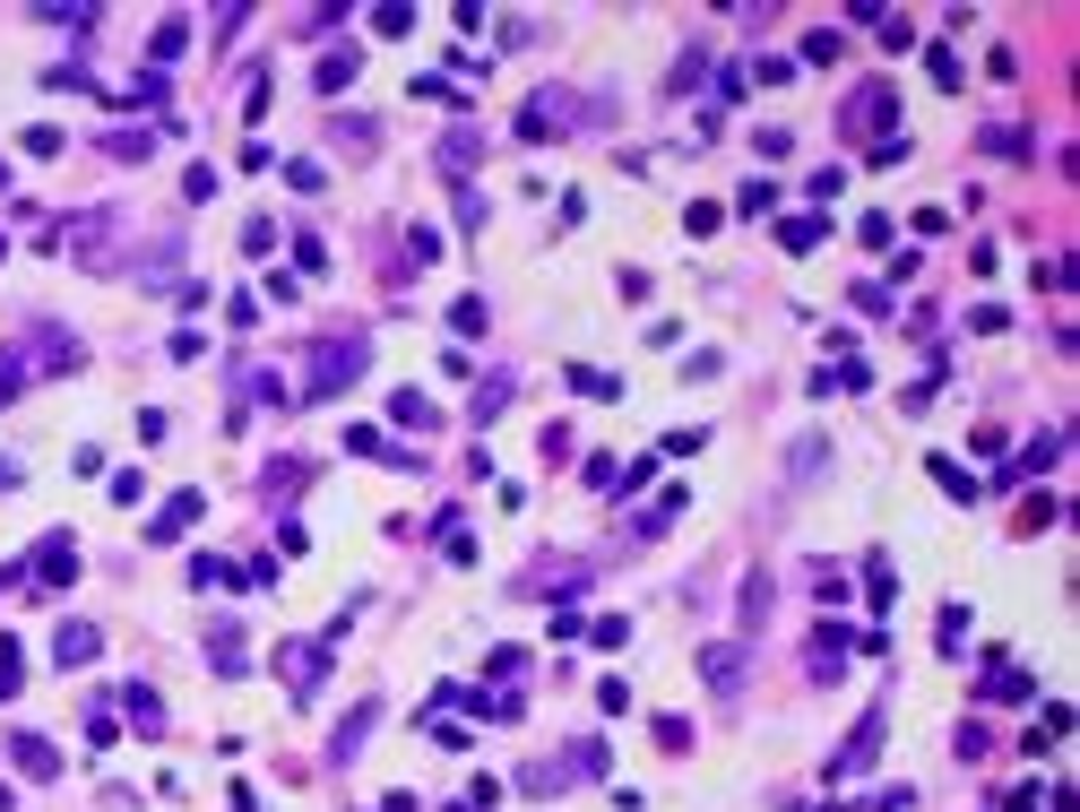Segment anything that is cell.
I'll list each match as a JSON object with an SVG mask.
<instances>
[{"mask_svg":"<svg viewBox=\"0 0 1080 812\" xmlns=\"http://www.w3.org/2000/svg\"><path fill=\"white\" fill-rule=\"evenodd\" d=\"M363 363H372V338H363V329H347V338H329V347L312 354V380H303V407H320V398H338V389L355 380Z\"/></svg>","mask_w":1080,"mask_h":812,"instance_id":"1","label":"cell"},{"mask_svg":"<svg viewBox=\"0 0 1080 812\" xmlns=\"http://www.w3.org/2000/svg\"><path fill=\"white\" fill-rule=\"evenodd\" d=\"M277 675L294 700H320V675H329V640H286L277 649Z\"/></svg>","mask_w":1080,"mask_h":812,"instance_id":"2","label":"cell"},{"mask_svg":"<svg viewBox=\"0 0 1080 812\" xmlns=\"http://www.w3.org/2000/svg\"><path fill=\"white\" fill-rule=\"evenodd\" d=\"M1055 459H1064V433H1037V441H1029V450H1020L1011 466H994V493H1011V484H1037V475H1046Z\"/></svg>","mask_w":1080,"mask_h":812,"instance_id":"3","label":"cell"},{"mask_svg":"<svg viewBox=\"0 0 1080 812\" xmlns=\"http://www.w3.org/2000/svg\"><path fill=\"white\" fill-rule=\"evenodd\" d=\"M890 121H899V96H890V87H855V96H847V138H864V130L890 138Z\"/></svg>","mask_w":1080,"mask_h":812,"instance_id":"4","label":"cell"},{"mask_svg":"<svg viewBox=\"0 0 1080 812\" xmlns=\"http://www.w3.org/2000/svg\"><path fill=\"white\" fill-rule=\"evenodd\" d=\"M347 450H355V459H380V466H398V475H424V459H415V450H398V441H389L380 424H347Z\"/></svg>","mask_w":1080,"mask_h":812,"instance_id":"5","label":"cell"},{"mask_svg":"<svg viewBox=\"0 0 1080 812\" xmlns=\"http://www.w3.org/2000/svg\"><path fill=\"white\" fill-rule=\"evenodd\" d=\"M571 96H562V87H545V96H527V105H519V121H510V130H519V138H554V130H571Z\"/></svg>","mask_w":1080,"mask_h":812,"instance_id":"6","label":"cell"},{"mask_svg":"<svg viewBox=\"0 0 1080 812\" xmlns=\"http://www.w3.org/2000/svg\"><path fill=\"white\" fill-rule=\"evenodd\" d=\"M199 510H208L199 493H173V501L147 519V536H156V545H182V528H199Z\"/></svg>","mask_w":1080,"mask_h":812,"instance_id":"7","label":"cell"},{"mask_svg":"<svg viewBox=\"0 0 1080 812\" xmlns=\"http://www.w3.org/2000/svg\"><path fill=\"white\" fill-rule=\"evenodd\" d=\"M873 761H882V708H873V717L847 735V752L830 761V769H839V778H855V769H873Z\"/></svg>","mask_w":1080,"mask_h":812,"instance_id":"8","label":"cell"},{"mask_svg":"<svg viewBox=\"0 0 1080 812\" xmlns=\"http://www.w3.org/2000/svg\"><path fill=\"white\" fill-rule=\"evenodd\" d=\"M701 683L718 700H735L743 692V649H701Z\"/></svg>","mask_w":1080,"mask_h":812,"instance_id":"9","label":"cell"},{"mask_svg":"<svg viewBox=\"0 0 1080 812\" xmlns=\"http://www.w3.org/2000/svg\"><path fill=\"white\" fill-rule=\"evenodd\" d=\"M9 761H17V778H61V752L44 735H9Z\"/></svg>","mask_w":1080,"mask_h":812,"instance_id":"10","label":"cell"},{"mask_svg":"<svg viewBox=\"0 0 1080 812\" xmlns=\"http://www.w3.org/2000/svg\"><path fill=\"white\" fill-rule=\"evenodd\" d=\"M355 70H363V52H355V44H329V52L312 61V87H320V96H338V87H347Z\"/></svg>","mask_w":1080,"mask_h":812,"instance_id":"11","label":"cell"},{"mask_svg":"<svg viewBox=\"0 0 1080 812\" xmlns=\"http://www.w3.org/2000/svg\"><path fill=\"white\" fill-rule=\"evenodd\" d=\"M35 580H44V587H70V580H78V554H70V536H44V545H35Z\"/></svg>","mask_w":1080,"mask_h":812,"instance_id":"12","label":"cell"},{"mask_svg":"<svg viewBox=\"0 0 1080 812\" xmlns=\"http://www.w3.org/2000/svg\"><path fill=\"white\" fill-rule=\"evenodd\" d=\"M372 726H380V700H363V708H347V726H338V743H329V761H338V769H347V761L363 752V735H372Z\"/></svg>","mask_w":1080,"mask_h":812,"instance_id":"13","label":"cell"},{"mask_svg":"<svg viewBox=\"0 0 1080 812\" xmlns=\"http://www.w3.org/2000/svg\"><path fill=\"white\" fill-rule=\"evenodd\" d=\"M976 700H1037V675H1020V666H985Z\"/></svg>","mask_w":1080,"mask_h":812,"instance_id":"14","label":"cell"},{"mask_svg":"<svg viewBox=\"0 0 1080 812\" xmlns=\"http://www.w3.org/2000/svg\"><path fill=\"white\" fill-rule=\"evenodd\" d=\"M96 649H105V640H96V622H61V631H52V657H61V666H87Z\"/></svg>","mask_w":1080,"mask_h":812,"instance_id":"15","label":"cell"},{"mask_svg":"<svg viewBox=\"0 0 1080 812\" xmlns=\"http://www.w3.org/2000/svg\"><path fill=\"white\" fill-rule=\"evenodd\" d=\"M121 708H130V726H138V735H165V700L147 692V683H121Z\"/></svg>","mask_w":1080,"mask_h":812,"instance_id":"16","label":"cell"},{"mask_svg":"<svg viewBox=\"0 0 1080 812\" xmlns=\"http://www.w3.org/2000/svg\"><path fill=\"white\" fill-rule=\"evenodd\" d=\"M389 415H398L406 433H433V415H441V407H433L424 389H389Z\"/></svg>","mask_w":1080,"mask_h":812,"instance_id":"17","label":"cell"},{"mask_svg":"<svg viewBox=\"0 0 1080 812\" xmlns=\"http://www.w3.org/2000/svg\"><path fill=\"white\" fill-rule=\"evenodd\" d=\"M605 769H614V752H605L597 735H588V743H571V761H562V778H605Z\"/></svg>","mask_w":1080,"mask_h":812,"instance_id":"18","label":"cell"},{"mask_svg":"<svg viewBox=\"0 0 1080 812\" xmlns=\"http://www.w3.org/2000/svg\"><path fill=\"white\" fill-rule=\"evenodd\" d=\"M182 52H191V26H182V17H165V26H156V44H147V61L165 70V61H182Z\"/></svg>","mask_w":1080,"mask_h":812,"instance_id":"19","label":"cell"},{"mask_svg":"<svg viewBox=\"0 0 1080 812\" xmlns=\"http://www.w3.org/2000/svg\"><path fill=\"white\" fill-rule=\"evenodd\" d=\"M769 622V571H743V631Z\"/></svg>","mask_w":1080,"mask_h":812,"instance_id":"20","label":"cell"},{"mask_svg":"<svg viewBox=\"0 0 1080 812\" xmlns=\"http://www.w3.org/2000/svg\"><path fill=\"white\" fill-rule=\"evenodd\" d=\"M208 657H217V675H242V631H234V622L208 631Z\"/></svg>","mask_w":1080,"mask_h":812,"instance_id":"21","label":"cell"},{"mask_svg":"<svg viewBox=\"0 0 1080 812\" xmlns=\"http://www.w3.org/2000/svg\"><path fill=\"white\" fill-rule=\"evenodd\" d=\"M433 536H441V554H450V562H476V536H468V519H459V510H450Z\"/></svg>","mask_w":1080,"mask_h":812,"instance_id":"22","label":"cell"},{"mask_svg":"<svg viewBox=\"0 0 1080 812\" xmlns=\"http://www.w3.org/2000/svg\"><path fill=\"white\" fill-rule=\"evenodd\" d=\"M476 156H484V138H476V130H450V138H441V165H450V173H468Z\"/></svg>","mask_w":1080,"mask_h":812,"instance_id":"23","label":"cell"},{"mask_svg":"<svg viewBox=\"0 0 1080 812\" xmlns=\"http://www.w3.org/2000/svg\"><path fill=\"white\" fill-rule=\"evenodd\" d=\"M35 363H44V372H70V363H78V338H61V329L35 338Z\"/></svg>","mask_w":1080,"mask_h":812,"instance_id":"24","label":"cell"},{"mask_svg":"<svg viewBox=\"0 0 1080 812\" xmlns=\"http://www.w3.org/2000/svg\"><path fill=\"white\" fill-rule=\"evenodd\" d=\"M822 217H787V226H778V242H787V251H822Z\"/></svg>","mask_w":1080,"mask_h":812,"instance_id":"25","label":"cell"},{"mask_svg":"<svg viewBox=\"0 0 1080 812\" xmlns=\"http://www.w3.org/2000/svg\"><path fill=\"white\" fill-rule=\"evenodd\" d=\"M147 147H156V138H147V130H105V156H121V165H138V156H147Z\"/></svg>","mask_w":1080,"mask_h":812,"instance_id":"26","label":"cell"},{"mask_svg":"<svg viewBox=\"0 0 1080 812\" xmlns=\"http://www.w3.org/2000/svg\"><path fill=\"white\" fill-rule=\"evenodd\" d=\"M501 407H510V372H493V380H484V389H476V424H493Z\"/></svg>","mask_w":1080,"mask_h":812,"instance_id":"27","label":"cell"},{"mask_svg":"<svg viewBox=\"0 0 1080 812\" xmlns=\"http://www.w3.org/2000/svg\"><path fill=\"white\" fill-rule=\"evenodd\" d=\"M450 329H459V338H484V294H459V303H450Z\"/></svg>","mask_w":1080,"mask_h":812,"instance_id":"28","label":"cell"},{"mask_svg":"<svg viewBox=\"0 0 1080 812\" xmlns=\"http://www.w3.org/2000/svg\"><path fill=\"white\" fill-rule=\"evenodd\" d=\"M925 466H934V484H943L951 501H976V475H960V466H951V459H925Z\"/></svg>","mask_w":1080,"mask_h":812,"instance_id":"29","label":"cell"},{"mask_svg":"<svg viewBox=\"0 0 1080 812\" xmlns=\"http://www.w3.org/2000/svg\"><path fill=\"white\" fill-rule=\"evenodd\" d=\"M242 389H251V398H259V407H294V398H286V380H277V372H242Z\"/></svg>","mask_w":1080,"mask_h":812,"instance_id":"30","label":"cell"},{"mask_svg":"<svg viewBox=\"0 0 1080 812\" xmlns=\"http://www.w3.org/2000/svg\"><path fill=\"white\" fill-rule=\"evenodd\" d=\"M424 259H441V233H433V226H406V268H424Z\"/></svg>","mask_w":1080,"mask_h":812,"instance_id":"31","label":"cell"},{"mask_svg":"<svg viewBox=\"0 0 1080 812\" xmlns=\"http://www.w3.org/2000/svg\"><path fill=\"white\" fill-rule=\"evenodd\" d=\"M735 208H743V217H769V208H778V182H743V199H735Z\"/></svg>","mask_w":1080,"mask_h":812,"instance_id":"32","label":"cell"},{"mask_svg":"<svg viewBox=\"0 0 1080 812\" xmlns=\"http://www.w3.org/2000/svg\"><path fill=\"white\" fill-rule=\"evenodd\" d=\"M519 675H527V649H493V683H501V692H510V683H519Z\"/></svg>","mask_w":1080,"mask_h":812,"instance_id":"33","label":"cell"},{"mask_svg":"<svg viewBox=\"0 0 1080 812\" xmlns=\"http://www.w3.org/2000/svg\"><path fill=\"white\" fill-rule=\"evenodd\" d=\"M925 70H934V87H960V78H968L960 61H951V52H943V44H925Z\"/></svg>","mask_w":1080,"mask_h":812,"instance_id":"34","label":"cell"},{"mask_svg":"<svg viewBox=\"0 0 1080 812\" xmlns=\"http://www.w3.org/2000/svg\"><path fill=\"white\" fill-rule=\"evenodd\" d=\"M571 389H580V398H614V372H588V363H571Z\"/></svg>","mask_w":1080,"mask_h":812,"instance_id":"35","label":"cell"},{"mask_svg":"<svg viewBox=\"0 0 1080 812\" xmlns=\"http://www.w3.org/2000/svg\"><path fill=\"white\" fill-rule=\"evenodd\" d=\"M683 226H692V233H718L726 208H718V199H692V208H683Z\"/></svg>","mask_w":1080,"mask_h":812,"instance_id":"36","label":"cell"},{"mask_svg":"<svg viewBox=\"0 0 1080 812\" xmlns=\"http://www.w3.org/2000/svg\"><path fill=\"white\" fill-rule=\"evenodd\" d=\"M338 138H347V147H380V130H372L363 113H338Z\"/></svg>","mask_w":1080,"mask_h":812,"instance_id":"37","label":"cell"},{"mask_svg":"<svg viewBox=\"0 0 1080 812\" xmlns=\"http://www.w3.org/2000/svg\"><path fill=\"white\" fill-rule=\"evenodd\" d=\"M286 182H294V191H320V182H329V173H320V165H312V156H286Z\"/></svg>","mask_w":1080,"mask_h":812,"instance_id":"38","label":"cell"},{"mask_svg":"<svg viewBox=\"0 0 1080 812\" xmlns=\"http://www.w3.org/2000/svg\"><path fill=\"white\" fill-rule=\"evenodd\" d=\"M294 268H303V277H320V268H329V251H320L312 233H294Z\"/></svg>","mask_w":1080,"mask_h":812,"instance_id":"39","label":"cell"},{"mask_svg":"<svg viewBox=\"0 0 1080 812\" xmlns=\"http://www.w3.org/2000/svg\"><path fill=\"white\" fill-rule=\"evenodd\" d=\"M588 631H597V649H622V640H631V622H622V614H597Z\"/></svg>","mask_w":1080,"mask_h":812,"instance_id":"40","label":"cell"},{"mask_svg":"<svg viewBox=\"0 0 1080 812\" xmlns=\"http://www.w3.org/2000/svg\"><path fill=\"white\" fill-rule=\"evenodd\" d=\"M17 380H26V354H0V407L17 398Z\"/></svg>","mask_w":1080,"mask_h":812,"instance_id":"41","label":"cell"},{"mask_svg":"<svg viewBox=\"0 0 1080 812\" xmlns=\"http://www.w3.org/2000/svg\"><path fill=\"white\" fill-rule=\"evenodd\" d=\"M17 666H26V649H17L9 631H0V675H17ZM17 683H26V675H17Z\"/></svg>","mask_w":1080,"mask_h":812,"instance_id":"42","label":"cell"},{"mask_svg":"<svg viewBox=\"0 0 1080 812\" xmlns=\"http://www.w3.org/2000/svg\"><path fill=\"white\" fill-rule=\"evenodd\" d=\"M0 484H17V475H9V459H0Z\"/></svg>","mask_w":1080,"mask_h":812,"instance_id":"43","label":"cell"},{"mask_svg":"<svg viewBox=\"0 0 1080 812\" xmlns=\"http://www.w3.org/2000/svg\"><path fill=\"white\" fill-rule=\"evenodd\" d=\"M0 191H9V165H0Z\"/></svg>","mask_w":1080,"mask_h":812,"instance_id":"44","label":"cell"},{"mask_svg":"<svg viewBox=\"0 0 1080 812\" xmlns=\"http://www.w3.org/2000/svg\"><path fill=\"white\" fill-rule=\"evenodd\" d=\"M0 251H9V242H0Z\"/></svg>","mask_w":1080,"mask_h":812,"instance_id":"45","label":"cell"}]
</instances>
